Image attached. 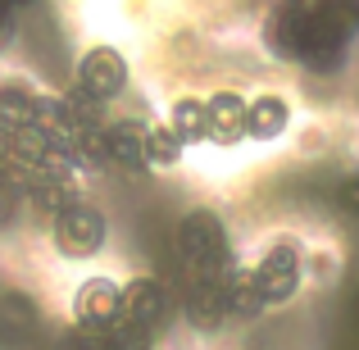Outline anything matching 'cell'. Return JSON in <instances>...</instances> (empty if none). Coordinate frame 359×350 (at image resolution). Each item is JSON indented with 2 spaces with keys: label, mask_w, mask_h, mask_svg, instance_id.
Segmentation results:
<instances>
[{
  "label": "cell",
  "mask_w": 359,
  "mask_h": 350,
  "mask_svg": "<svg viewBox=\"0 0 359 350\" xmlns=\"http://www.w3.org/2000/svg\"><path fill=\"white\" fill-rule=\"evenodd\" d=\"M245 119H250V87L241 82L205 87V150L219 155L245 150Z\"/></svg>",
  "instance_id": "cell-8"
},
{
  "label": "cell",
  "mask_w": 359,
  "mask_h": 350,
  "mask_svg": "<svg viewBox=\"0 0 359 350\" xmlns=\"http://www.w3.org/2000/svg\"><path fill=\"white\" fill-rule=\"evenodd\" d=\"M245 273L255 282L264 318L287 314L309 291V241L296 228H273L255 245H245Z\"/></svg>",
  "instance_id": "cell-3"
},
{
  "label": "cell",
  "mask_w": 359,
  "mask_h": 350,
  "mask_svg": "<svg viewBox=\"0 0 359 350\" xmlns=\"http://www.w3.org/2000/svg\"><path fill=\"white\" fill-rule=\"evenodd\" d=\"M155 109H159V123H164L191 155H201L205 150V91L201 87H173Z\"/></svg>",
  "instance_id": "cell-9"
},
{
  "label": "cell",
  "mask_w": 359,
  "mask_h": 350,
  "mask_svg": "<svg viewBox=\"0 0 359 350\" xmlns=\"http://www.w3.org/2000/svg\"><path fill=\"white\" fill-rule=\"evenodd\" d=\"M128 350H177V342H168V346H159V342H137V346H128Z\"/></svg>",
  "instance_id": "cell-11"
},
{
  "label": "cell",
  "mask_w": 359,
  "mask_h": 350,
  "mask_svg": "<svg viewBox=\"0 0 359 350\" xmlns=\"http://www.w3.org/2000/svg\"><path fill=\"white\" fill-rule=\"evenodd\" d=\"M123 328L159 346L177 342V291L150 264L123 269Z\"/></svg>",
  "instance_id": "cell-5"
},
{
  "label": "cell",
  "mask_w": 359,
  "mask_h": 350,
  "mask_svg": "<svg viewBox=\"0 0 359 350\" xmlns=\"http://www.w3.org/2000/svg\"><path fill=\"white\" fill-rule=\"evenodd\" d=\"M123 323V273L118 269H87L64 291V328L78 332H114Z\"/></svg>",
  "instance_id": "cell-6"
},
{
  "label": "cell",
  "mask_w": 359,
  "mask_h": 350,
  "mask_svg": "<svg viewBox=\"0 0 359 350\" xmlns=\"http://www.w3.org/2000/svg\"><path fill=\"white\" fill-rule=\"evenodd\" d=\"M69 96H78L91 109H123L137 100V64H132L128 46L114 36H91L73 51L69 60Z\"/></svg>",
  "instance_id": "cell-4"
},
{
  "label": "cell",
  "mask_w": 359,
  "mask_h": 350,
  "mask_svg": "<svg viewBox=\"0 0 359 350\" xmlns=\"http://www.w3.org/2000/svg\"><path fill=\"white\" fill-rule=\"evenodd\" d=\"M245 260V241L237 236V223L223 205L214 201H191L173 214L164 241V273L168 282H223L237 273Z\"/></svg>",
  "instance_id": "cell-1"
},
{
  "label": "cell",
  "mask_w": 359,
  "mask_h": 350,
  "mask_svg": "<svg viewBox=\"0 0 359 350\" xmlns=\"http://www.w3.org/2000/svg\"><path fill=\"white\" fill-rule=\"evenodd\" d=\"M118 250V219L105 201H100L96 187L69 196L60 210L46 219V228L36 232L32 255H46L50 264L73 273L87 269H105V260Z\"/></svg>",
  "instance_id": "cell-2"
},
{
  "label": "cell",
  "mask_w": 359,
  "mask_h": 350,
  "mask_svg": "<svg viewBox=\"0 0 359 350\" xmlns=\"http://www.w3.org/2000/svg\"><path fill=\"white\" fill-rule=\"evenodd\" d=\"M187 159H191V150L159 123V109H155V114L146 119V177L150 182H155V177H177L187 168Z\"/></svg>",
  "instance_id": "cell-10"
},
{
  "label": "cell",
  "mask_w": 359,
  "mask_h": 350,
  "mask_svg": "<svg viewBox=\"0 0 359 350\" xmlns=\"http://www.w3.org/2000/svg\"><path fill=\"white\" fill-rule=\"evenodd\" d=\"M300 119V96L291 87H278V82H264V87L250 91V119H245V146L250 150H273L287 137H296Z\"/></svg>",
  "instance_id": "cell-7"
}]
</instances>
